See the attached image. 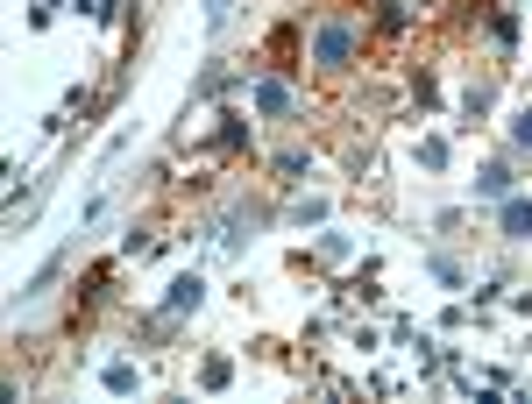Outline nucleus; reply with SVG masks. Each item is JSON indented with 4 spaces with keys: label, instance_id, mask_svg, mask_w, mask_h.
I'll list each match as a JSON object with an SVG mask.
<instances>
[{
    "label": "nucleus",
    "instance_id": "nucleus-1",
    "mask_svg": "<svg viewBox=\"0 0 532 404\" xmlns=\"http://www.w3.org/2000/svg\"><path fill=\"white\" fill-rule=\"evenodd\" d=\"M355 50H362V29H355V22L327 15V22L313 29V64H320V71H348V64H355Z\"/></svg>",
    "mask_w": 532,
    "mask_h": 404
},
{
    "label": "nucleus",
    "instance_id": "nucleus-2",
    "mask_svg": "<svg viewBox=\"0 0 532 404\" xmlns=\"http://www.w3.org/2000/svg\"><path fill=\"white\" fill-rule=\"evenodd\" d=\"M497 227H504V241H532V199H504V213H497Z\"/></svg>",
    "mask_w": 532,
    "mask_h": 404
},
{
    "label": "nucleus",
    "instance_id": "nucleus-3",
    "mask_svg": "<svg viewBox=\"0 0 532 404\" xmlns=\"http://www.w3.org/2000/svg\"><path fill=\"white\" fill-rule=\"evenodd\" d=\"M199 298H206V277L192 270V277H178V284L164 291V312H199Z\"/></svg>",
    "mask_w": 532,
    "mask_h": 404
},
{
    "label": "nucleus",
    "instance_id": "nucleus-4",
    "mask_svg": "<svg viewBox=\"0 0 532 404\" xmlns=\"http://www.w3.org/2000/svg\"><path fill=\"white\" fill-rule=\"evenodd\" d=\"M256 107H263L270 121H284V114H291V86H284V78H256Z\"/></svg>",
    "mask_w": 532,
    "mask_h": 404
},
{
    "label": "nucleus",
    "instance_id": "nucleus-5",
    "mask_svg": "<svg viewBox=\"0 0 532 404\" xmlns=\"http://www.w3.org/2000/svg\"><path fill=\"white\" fill-rule=\"evenodd\" d=\"M476 199H511V164H483L476 171Z\"/></svg>",
    "mask_w": 532,
    "mask_h": 404
},
{
    "label": "nucleus",
    "instance_id": "nucleus-6",
    "mask_svg": "<svg viewBox=\"0 0 532 404\" xmlns=\"http://www.w3.org/2000/svg\"><path fill=\"white\" fill-rule=\"evenodd\" d=\"M135 383H142L135 362H107V390H135Z\"/></svg>",
    "mask_w": 532,
    "mask_h": 404
},
{
    "label": "nucleus",
    "instance_id": "nucleus-7",
    "mask_svg": "<svg viewBox=\"0 0 532 404\" xmlns=\"http://www.w3.org/2000/svg\"><path fill=\"white\" fill-rule=\"evenodd\" d=\"M419 164H426V171H440V164H447V142H440V135H433V142H419Z\"/></svg>",
    "mask_w": 532,
    "mask_h": 404
},
{
    "label": "nucleus",
    "instance_id": "nucleus-8",
    "mask_svg": "<svg viewBox=\"0 0 532 404\" xmlns=\"http://www.w3.org/2000/svg\"><path fill=\"white\" fill-rule=\"evenodd\" d=\"M511 142H518V149H532V107H525V114L511 121Z\"/></svg>",
    "mask_w": 532,
    "mask_h": 404
}]
</instances>
